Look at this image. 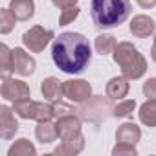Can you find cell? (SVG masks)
Here are the masks:
<instances>
[{
  "mask_svg": "<svg viewBox=\"0 0 156 156\" xmlns=\"http://www.w3.org/2000/svg\"><path fill=\"white\" fill-rule=\"evenodd\" d=\"M51 59L64 73H81L92 61V48L85 35L64 31L51 44Z\"/></svg>",
  "mask_w": 156,
  "mask_h": 156,
  "instance_id": "cell-1",
  "label": "cell"
},
{
  "mask_svg": "<svg viewBox=\"0 0 156 156\" xmlns=\"http://www.w3.org/2000/svg\"><path fill=\"white\" fill-rule=\"evenodd\" d=\"M130 0H92L90 15L99 30H108L123 24L130 15Z\"/></svg>",
  "mask_w": 156,
  "mask_h": 156,
  "instance_id": "cell-2",
  "label": "cell"
},
{
  "mask_svg": "<svg viewBox=\"0 0 156 156\" xmlns=\"http://www.w3.org/2000/svg\"><path fill=\"white\" fill-rule=\"evenodd\" d=\"M114 62L121 68V73L127 77L129 81L141 79L147 72V59L140 53V50L132 42H118L114 53Z\"/></svg>",
  "mask_w": 156,
  "mask_h": 156,
  "instance_id": "cell-3",
  "label": "cell"
},
{
  "mask_svg": "<svg viewBox=\"0 0 156 156\" xmlns=\"http://www.w3.org/2000/svg\"><path fill=\"white\" fill-rule=\"evenodd\" d=\"M112 101L114 99H110L108 96L107 98H103V96H92V98H88L87 101L81 103V107L77 108V114H79V118L83 121L101 123L108 116H112V110H114Z\"/></svg>",
  "mask_w": 156,
  "mask_h": 156,
  "instance_id": "cell-4",
  "label": "cell"
},
{
  "mask_svg": "<svg viewBox=\"0 0 156 156\" xmlns=\"http://www.w3.org/2000/svg\"><path fill=\"white\" fill-rule=\"evenodd\" d=\"M13 110L19 118L22 119H35V121H48L53 119V108L50 103H41V101H19L13 103Z\"/></svg>",
  "mask_w": 156,
  "mask_h": 156,
  "instance_id": "cell-5",
  "label": "cell"
},
{
  "mask_svg": "<svg viewBox=\"0 0 156 156\" xmlns=\"http://www.w3.org/2000/svg\"><path fill=\"white\" fill-rule=\"evenodd\" d=\"M51 39H55L51 30H46L42 26H31L30 30H26L22 33V44L31 51V53H41L44 51V48L51 42Z\"/></svg>",
  "mask_w": 156,
  "mask_h": 156,
  "instance_id": "cell-6",
  "label": "cell"
},
{
  "mask_svg": "<svg viewBox=\"0 0 156 156\" xmlns=\"http://www.w3.org/2000/svg\"><path fill=\"white\" fill-rule=\"evenodd\" d=\"M2 98L6 101H11V103H19V101H26L31 98V90L30 87L20 81V79H13V77H2Z\"/></svg>",
  "mask_w": 156,
  "mask_h": 156,
  "instance_id": "cell-7",
  "label": "cell"
},
{
  "mask_svg": "<svg viewBox=\"0 0 156 156\" xmlns=\"http://www.w3.org/2000/svg\"><path fill=\"white\" fill-rule=\"evenodd\" d=\"M62 94L73 103H83L92 98V85L85 79H68L62 81Z\"/></svg>",
  "mask_w": 156,
  "mask_h": 156,
  "instance_id": "cell-8",
  "label": "cell"
},
{
  "mask_svg": "<svg viewBox=\"0 0 156 156\" xmlns=\"http://www.w3.org/2000/svg\"><path fill=\"white\" fill-rule=\"evenodd\" d=\"M57 125V134H59V140H70V138H75L83 134L81 132V118H77L75 114H70V116H62L55 121Z\"/></svg>",
  "mask_w": 156,
  "mask_h": 156,
  "instance_id": "cell-9",
  "label": "cell"
},
{
  "mask_svg": "<svg viewBox=\"0 0 156 156\" xmlns=\"http://www.w3.org/2000/svg\"><path fill=\"white\" fill-rule=\"evenodd\" d=\"M35 68H37L35 59L24 48H15L13 50V72L17 75L28 77V75H31L35 72Z\"/></svg>",
  "mask_w": 156,
  "mask_h": 156,
  "instance_id": "cell-10",
  "label": "cell"
},
{
  "mask_svg": "<svg viewBox=\"0 0 156 156\" xmlns=\"http://www.w3.org/2000/svg\"><path fill=\"white\" fill-rule=\"evenodd\" d=\"M129 30L136 39H147L156 31V22L149 15H136V17H132Z\"/></svg>",
  "mask_w": 156,
  "mask_h": 156,
  "instance_id": "cell-11",
  "label": "cell"
},
{
  "mask_svg": "<svg viewBox=\"0 0 156 156\" xmlns=\"http://www.w3.org/2000/svg\"><path fill=\"white\" fill-rule=\"evenodd\" d=\"M15 110H11L8 105L0 107V136L4 140H11L19 132V121L15 119Z\"/></svg>",
  "mask_w": 156,
  "mask_h": 156,
  "instance_id": "cell-12",
  "label": "cell"
},
{
  "mask_svg": "<svg viewBox=\"0 0 156 156\" xmlns=\"http://www.w3.org/2000/svg\"><path fill=\"white\" fill-rule=\"evenodd\" d=\"M41 94H42V98H44L46 101H50V103L61 99V98L64 96V94H62V81H59L57 77H53V75L46 77V79L41 81Z\"/></svg>",
  "mask_w": 156,
  "mask_h": 156,
  "instance_id": "cell-13",
  "label": "cell"
},
{
  "mask_svg": "<svg viewBox=\"0 0 156 156\" xmlns=\"http://www.w3.org/2000/svg\"><path fill=\"white\" fill-rule=\"evenodd\" d=\"M83 149H85V136L79 134V136L70 138V140H61V145H57L53 149V154H59V156H75V154H79Z\"/></svg>",
  "mask_w": 156,
  "mask_h": 156,
  "instance_id": "cell-14",
  "label": "cell"
},
{
  "mask_svg": "<svg viewBox=\"0 0 156 156\" xmlns=\"http://www.w3.org/2000/svg\"><path fill=\"white\" fill-rule=\"evenodd\" d=\"M129 90H130V85H129V79L125 75L112 77V79L107 83V87H105V94L110 99H123V98H127Z\"/></svg>",
  "mask_w": 156,
  "mask_h": 156,
  "instance_id": "cell-15",
  "label": "cell"
},
{
  "mask_svg": "<svg viewBox=\"0 0 156 156\" xmlns=\"http://www.w3.org/2000/svg\"><path fill=\"white\" fill-rule=\"evenodd\" d=\"M141 138V129L132 123V121H127L123 125L118 127L116 130V141H121V143H130V145H136Z\"/></svg>",
  "mask_w": 156,
  "mask_h": 156,
  "instance_id": "cell-16",
  "label": "cell"
},
{
  "mask_svg": "<svg viewBox=\"0 0 156 156\" xmlns=\"http://www.w3.org/2000/svg\"><path fill=\"white\" fill-rule=\"evenodd\" d=\"M9 9H11V13L15 15L17 20L26 22L35 15V2L33 0H11Z\"/></svg>",
  "mask_w": 156,
  "mask_h": 156,
  "instance_id": "cell-17",
  "label": "cell"
},
{
  "mask_svg": "<svg viewBox=\"0 0 156 156\" xmlns=\"http://www.w3.org/2000/svg\"><path fill=\"white\" fill-rule=\"evenodd\" d=\"M35 138H37V141H41V143H53V141L59 138V134H57V125H55L51 119H48V121H39V125L35 127Z\"/></svg>",
  "mask_w": 156,
  "mask_h": 156,
  "instance_id": "cell-18",
  "label": "cell"
},
{
  "mask_svg": "<svg viewBox=\"0 0 156 156\" xmlns=\"http://www.w3.org/2000/svg\"><path fill=\"white\" fill-rule=\"evenodd\" d=\"M138 118L145 127H151V129L156 127V99H147L140 107Z\"/></svg>",
  "mask_w": 156,
  "mask_h": 156,
  "instance_id": "cell-19",
  "label": "cell"
},
{
  "mask_svg": "<svg viewBox=\"0 0 156 156\" xmlns=\"http://www.w3.org/2000/svg\"><path fill=\"white\" fill-rule=\"evenodd\" d=\"M118 42H116V37L114 35H108V33H101L94 39V48L99 55H110L114 53Z\"/></svg>",
  "mask_w": 156,
  "mask_h": 156,
  "instance_id": "cell-20",
  "label": "cell"
},
{
  "mask_svg": "<svg viewBox=\"0 0 156 156\" xmlns=\"http://www.w3.org/2000/svg\"><path fill=\"white\" fill-rule=\"evenodd\" d=\"M35 154H37L35 145L30 140H26V138H19L8 149V156H35Z\"/></svg>",
  "mask_w": 156,
  "mask_h": 156,
  "instance_id": "cell-21",
  "label": "cell"
},
{
  "mask_svg": "<svg viewBox=\"0 0 156 156\" xmlns=\"http://www.w3.org/2000/svg\"><path fill=\"white\" fill-rule=\"evenodd\" d=\"M0 72H2V77H9V73L13 72V50H9L8 44L0 46Z\"/></svg>",
  "mask_w": 156,
  "mask_h": 156,
  "instance_id": "cell-22",
  "label": "cell"
},
{
  "mask_svg": "<svg viewBox=\"0 0 156 156\" xmlns=\"http://www.w3.org/2000/svg\"><path fill=\"white\" fill-rule=\"evenodd\" d=\"M15 22H17V19H15V15L11 13L9 8H2V9H0V33L8 35L9 31H13Z\"/></svg>",
  "mask_w": 156,
  "mask_h": 156,
  "instance_id": "cell-23",
  "label": "cell"
},
{
  "mask_svg": "<svg viewBox=\"0 0 156 156\" xmlns=\"http://www.w3.org/2000/svg\"><path fill=\"white\" fill-rule=\"evenodd\" d=\"M136 108V101L134 99H121L118 105H114L112 116L114 118H129Z\"/></svg>",
  "mask_w": 156,
  "mask_h": 156,
  "instance_id": "cell-24",
  "label": "cell"
},
{
  "mask_svg": "<svg viewBox=\"0 0 156 156\" xmlns=\"http://www.w3.org/2000/svg\"><path fill=\"white\" fill-rule=\"evenodd\" d=\"M79 8L77 6H70V8H64L61 9V15H59V26H68L72 24L77 17H79Z\"/></svg>",
  "mask_w": 156,
  "mask_h": 156,
  "instance_id": "cell-25",
  "label": "cell"
},
{
  "mask_svg": "<svg viewBox=\"0 0 156 156\" xmlns=\"http://www.w3.org/2000/svg\"><path fill=\"white\" fill-rule=\"evenodd\" d=\"M51 108H53V116H55V119H59V118H62V116H70V114H75V112H77L73 107H70V105L62 103L61 99L53 101V103H51Z\"/></svg>",
  "mask_w": 156,
  "mask_h": 156,
  "instance_id": "cell-26",
  "label": "cell"
},
{
  "mask_svg": "<svg viewBox=\"0 0 156 156\" xmlns=\"http://www.w3.org/2000/svg\"><path fill=\"white\" fill-rule=\"evenodd\" d=\"M136 154H138V151H136V147L130 145V143H121V141H118L116 147L112 149V156H136Z\"/></svg>",
  "mask_w": 156,
  "mask_h": 156,
  "instance_id": "cell-27",
  "label": "cell"
},
{
  "mask_svg": "<svg viewBox=\"0 0 156 156\" xmlns=\"http://www.w3.org/2000/svg\"><path fill=\"white\" fill-rule=\"evenodd\" d=\"M141 90H143L145 98H149V99H156V77H151V79H147V81L143 83Z\"/></svg>",
  "mask_w": 156,
  "mask_h": 156,
  "instance_id": "cell-28",
  "label": "cell"
},
{
  "mask_svg": "<svg viewBox=\"0 0 156 156\" xmlns=\"http://www.w3.org/2000/svg\"><path fill=\"white\" fill-rule=\"evenodd\" d=\"M53 6L59 8V9H64V8H70V6H77L79 0H51Z\"/></svg>",
  "mask_w": 156,
  "mask_h": 156,
  "instance_id": "cell-29",
  "label": "cell"
},
{
  "mask_svg": "<svg viewBox=\"0 0 156 156\" xmlns=\"http://www.w3.org/2000/svg\"><path fill=\"white\" fill-rule=\"evenodd\" d=\"M136 2L140 4V8L143 9H152L156 6V0H136Z\"/></svg>",
  "mask_w": 156,
  "mask_h": 156,
  "instance_id": "cell-30",
  "label": "cell"
},
{
  "mask_svg": "<svg viewBox=\"0 0 156 156\" xmlns=\"http://www.w3.org/2000/svg\"><path fill=\"white\" fill-rule=\"evenodd\" d=\"M151 57H152V61L156 62V35H154V41H152V48H151Z\"/></svg>",
  "mask_w": 156,
  "mask_h": 156,
  "instance_id": "cell-31",
  "label": "cell"
}]
</instances>
